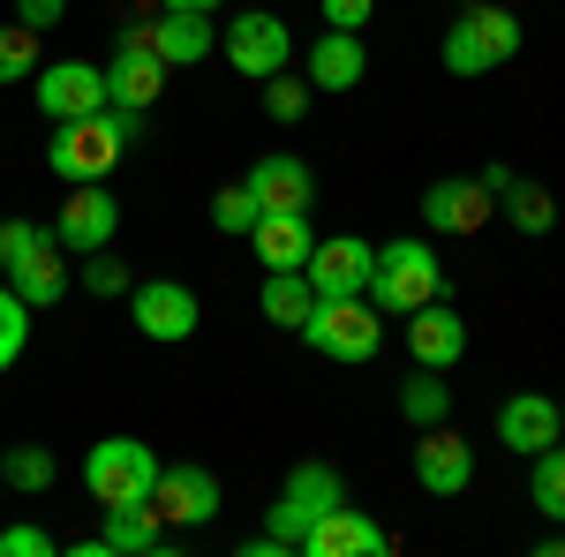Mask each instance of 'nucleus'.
Wrapping results in <instances>:
<instances>
[{
  "label": "nucleus",
  "mask_w": 565,
  "mask_h": 557,
  "mask_svg": "<svg viewBox=\"0 0 565 557\" xmlns=\"http://www.w3.org/2000/svg\"><path fill=\"white\" fill-rule=\"evenodd\" d=\"M385 550H392V535L370 513H354L348 497L332 513H317L309 535H302V557H385Z\"/></svg>",
  "instance_id": "obj_15"
},
{
  "label": "nucleus",
  "mask_w": 565,
  "mask_h": 557,
  "mask_svg": "<svg viewBox=\"0 0 565 557\" xmlns=\"http://www.w3.org/2000/svg\"><path fill=\"white\" fill-rule=\"evenodd\" d=\"M143 143V114L136 106H106V114H84V121H53V143H45V167L61 181H106L121 167V151Z\"/></svg>",
  "instance_id": "obj_1"
},
{
  "label": "nucleus",
  "mask_w": 565,
  "mask_h": 557,
  "mask_svg": "<svg viewBox=\"0 0 565 557\" xmlns=\"http://www.w3.org/2000/svg\"><path fill=\"white\" fill-rule=\"evenodd\" d=\"M39 31L31 23H0V84H23V76H39Z\"/></svg>",
  "instance_id": "obj_30"
},
{
  "label": "nucleus",
  "mask_w": 565,
  "mask_h": 557,
  "mask_svg": "<svg viewBox=\"0 0 565 557\" xmlns=\"http://www.w3.org/2000/svg\"><path fill=\"white\" fill-rule=\"evenodd\" d=\"M348 497V482H340V468H324V460H302V468L279 482V497L264 505V535L279 543V550H302V535H309V519L317 513H332Z\"/></svg>",
  "instance_id": "obj_6"
},
{
  "label": "nucleus",
  "mask_w": 565,
  "mask_h": 557,
  "mask_svg": "<svg viewBox=\"0 0 565 557\" xmlns=\"http://www.w3.org/2000/svg\"><path fill=\"white\" fill-rule=\"evenodd\" d=\"M302 340L324 354V362H370L385 346V309L370 294H332L302 317Z\"/></svg>",
  "instance_id": "obj_4"
},
{
  "label": "nucleus",
  "mask_w": 565,
  "mask_h": 557,
  "mask_svg": "<svg viewBox=\"0 0 565 557\" xmlns=\"http://www.w3.org/2000/svg\"><path fill=\"white\" fill-rule=\"evenodd\" d=\"M151 482H159V452L143 437H98L84 452V490L98 505H151Z\"/></svg>",
  "instance_id": "obj_7"
},
{
  "label": "nucleus",
  "mask_w": 565,
  "mask_h": 557,
  "mask_svg": "<svg viewBox=\"0 0 565 557\" xmlns=\"http://www.w3.org/2000/svg\"><path fill=\"white\" fill-rule=\"evenodd\" d=\"M257 309L271 317V324H279V332H302V317L317 309V287H309L302 271H264Z\"/></svg>",
  "instance_id": "obj_25"
},
{
  "label": "nucleus",
  "mask_w": 565,
  "mask_h": 557,
  "mask_svg": "<svg viewBox=\"0 0 565 557\" xmlns=\"http://www.w3.org/2000/svg\"><path fill=\"white\" fill-rule=\"evenodd\" d=\"M558 422H565V399H558Z\"/></svg>",
  "instance_id": "obj_40"
},
{
  "label": "nucleus",
  "mask_w": 565,
  "mask_h": 557,
  "mask_svg": "<svg viewBox=\"0 0 565 557\" xmlns=\"http://www.w3.org/2000/svg\"><path fill=\"white\" fill-rule=\"evenodd\" d=\"M53 234H61V249H76V257L106 249V242L121 234V204H114V189H106V181H68Z\"/></svg>",
  "instance_id": "obj_10"
},
{
  "label": "nucleus",
  "mask_w": 565,
  "mask_h": 557,
  "mask_svg": "<svg viewBox=\"0 0 565 557\" xmlns=\"http://www.w3.org/2000/svg\"><path fill=\"white\" fill-rule=\"evenodd\" d=\"M460 8H468V0H460Z\"/></svg>",
  "instance_id": "obj_41"
},
{
  "label": "nucleus",
  "mask_w": 565,
  "mask_h": 557,
  "mask_svg": "<svg viewBox=\"0 0 565 557\" xmlns=\"http://www.w3.org/2000/svg\"><path fill=\"white\" fill-rule=\"evenodd\" d=\"M218 53H226L234 76L264 84V76H279V68L295 61V31H287L271 8H242L234 23H218Z\"/></svg>",
  "instance_id": "obj_8"
},
{
  "label": "nucleus",
  "mask_w": 565,
  "mask_h": 557,
  "mask_svg": "<svg viewBox=\"0 0 565 557\" xmlns=\"http://www.w3.org/2000/svg\"><path fill=\"white\" fill-rule=\"evenodd\" d=\"M0 279L31 309H53L68 294V264H61V234L39 218H0Z\"/></svg>",
  "instance_id": "obj_2"
},
{
  "label": "nucleus",
  "mask_w": 565,
  "mask_h": 557,
  "mask_svg": "<svg viewBox=\"0 0 565 557\" xmlns=\"http://www.w3.org/2000/svg\"><path fill=\"white\" fill-rule=\"evenodd\" d=\"M84 287H90V294H106V301H114V294H129V287H136V271H129L121 257H114V242L84 257Z\"/></svg>",
  "instance_id": "obj_34"
},
{
  "label": "nucleus",
  "mask_w": 565,
  "mask_h": 557,
  "mask_svg": "<svg viewBox=\"0 0 565 557\" xmlns=\"http://www.w3.org/2000/svg\"><path fill=\"white\" fill-rule=\"evenodd\" d=\"M370 76V53H362V31H324L309 45V90H354Z\"/></svg>",
  "instance_id": "obj_23"
},
{
  "label": "nucleus",
  "mask_w": 565,
  "mask_h": 557,
  "mask_svg": "<svg viewBox=\"0 0 565 557\" xmlns=\"http://www.w3.org/2000/svg\"><path fill=\"white\" fill-rule=\"evenodd\" d=\"M53 452L45 444H15V452H0V482L8 490H23V497H39V490H53Z\"/></svg>",
  "instance_id": "obj_29"
},
{
  "label": "nucleus",
  "mask_w": 565,
  "mask_h": 557,
  "mask_svg": "<svg viewBox=\"0 0 565 557\" xmlns=\"http://www.w3.org/2000/svg\"><path fill=\"white\" fill-rule=\"evenodd\" d=\"M196 294L181 287V279H136L129 287V324L143 332V340H159V346H181L189 332H196Z\"/></svg>",
  "instance_id": "obj_11"
},
{
  "label": "nucleus",
  "mask_w": 565,
  "mask_h": 557,
  "mask_svg": "<svg viewBox=\"0 0 565 557\" xmlns=\"http://www.w3.org/2000/svg\"><path fill=\"white\" fill-rule=\"evenodd\" d=\"M249 249H257L264 271H302L309 249H317L309 212H257V226H249Z\"/></svg>",
  "instance_id": "obj_22"
},
{
  "label": "nucleus",
  "mask_w": 565,
  "mask_h": 557,
  "mask_svg": "<svg viewBox=\"0 0 565 557\" xmlns=\"http://www.w3.org/2000/svg\"><path fill=\"white\" fill-rule=\"evenodd\" d=\"M476 181H482V189H490V196H505V189H513V181H521V173H513V167H482Z\"/></svg>",
  "instance_id": "obj_38"
},
{
  "label": "nucleus",
  "mask_w": 565,
  "mask_h": 557,
  "mask_svg": "<svg viewBox=\"0 0 565 557\" xmlns=\"http://www.w3.org/2000/svg\"><path fill=\"white\" fill-rule=\"evenodd\" d=\"M249 196L264 212H317V173L302 159H287V151H264L249 167Z\"/></svg>",
  "instance_id": "obj_21"
},
{
  "label": "nucleus",
  "mask_w": 565,
  "mask_h": 557,
  "mask_svg": "<svg viewBox=\"0 0 565 557\" xmlns=\"http://www.w3.org/2000/svg\"><path fill=\"white\" fill-rule=\"evenodd\" d=\"M370 264H377V249L362 242V234H332V242H317L302 264V279L317 287V301H332V294H362L370 287Z\"/></svg>",
  "instance_id": "obj_16"
},
{
  "label": "nucleus",
  "mask_w": 565,
  "mask_h": 557,
  "mask_svg": "<svg viewBox=\"0 0 565 557\" xmlns=\"http://www.w3.org/2000/svg\"><path fill=\"white\" fill-rule=\"evenodd\" d=\"M415 482L430 490V497H468V482H476V444L468 437H452V429H415Z\"/></svg>",
  "instance_id": "obj_14"
},
{
  "label": "nucleus",
  "mask_w": 565,
  "mask_h": 557,
  "mask_svg": "<svg viewBox=\"0 0 565 557\" xmlns=\"http://www.w3.org/2000/svg\"><path fill=\"white\" fill-rule=\"evenodd\" d=\"M68 15V0H15V23H31V31H53Z\"/></svg>",
  "instance_id": "obj_37"
},
{
  "label": "nucleus",
  "mask_w": 565,
  "mask_h": 557,
  "mask_svg": "<svg viewBox=\"0 0 565 557\" xmlns=\"http://www.w3.org/2000/svg\"><path fill=\"white\" fill-rule=\"evenodd\" d=\"M309 98H317V90H309L302 76H287V68H279V76H264V114H271V121H287V129L309 114Z\"/></svg>",
  "instance_id": "obj_32"
},
{
  "label": "nucleus",
  "mask_w": 565,
  "mask_h": 557,
  "mask_svg": "<svg viewBox=\"0 0 565 557\" xmlns=\"http://www.w3.org/2000/svg\"><path fill=\"white\" fill-rule=\"evenodd\" d=\"M98 550H174V527L159 519V505H106Z\"/></svg>",
  "instance_id": "obj_24"
},
{
  "label": "nucleus",
  "mask_w": 565,
  "mask_h": 557,
  "mask_svg": "<svg viewBox=\"0 0 565 557\" xmlns=\"http://www.w3.org/2000/svg\"><path fill=\"white\" fill-rule=\"evenodd\" d=\"M167 61H159V45H151V31L143 23H129L121 39H114V61H106V98L114 106H136V114H151L159 106V90H167Z\"/></svg>",
  "instance_id": "obj_9"
},
{
  "label": "nucleus",
  "mask_w": 565,
  "mask_h": 557,
  "mask_svg": "<svg viewBox=\"0 0 565 557\" xmlns=\"http://www.w3.org/2000/svg\"><path fill=\"white\" fill-rule=\"evenodd\" d=\"M407 354H415V369H452L468 354V324H460V309L445 294L407 309Z\"/></svg>",
  "instance_id": "obj_17"
},
{
  "label": "nucleus",
  "mask_w": 565,
  "mask_h": 557,
  "mask_svg": "<svg viewBox=\"0 0 565 557\" xmlns=\"http://www.w3.org/2000/svg\"><path fill=\"white\" fill-rule=\"evenodd\" d=\"M39 114L45 121H84V114H106L114 98H106V68H90V61H53L39 68Z\"/></svg>",
  "instance_id": "obj_12"
},
{
  "label": "nucleus",
  "mask_w": 565,
  "mask_h": 557,
  "mask_svg": "<svg viewBox=\"0 0 565 557\" xmlns=\"http://www.w3.org/2000/svg\"><path fill=\"white\" fill-rule=\"evenodd\" d=\"M498 204H505V218H513V226H521L527 242H535V234H551V226H558V196H551V189H543V181H513V189H505V196H498Z\"/></svg>",
  "instance_id": "obj_28"
},
{
  "label": "nucleus",
  "mask_w": 565,
  "mask_h": 557,
  "mask_svg": "<svg viewBox=\"0 0 565 557\" xmlns=\"http://www.w3.org/2000/svg\"><path fill=\"white\" fill-rule=\"evenodd\" d=\"M399 415H407V429H437L452 415V385H437V369H415L399 385Z\"/></svg>",
  "instance_id": "obj_26"
},
{
  "label": "nucleus",
  "mask_w": 565,
  "mask_h": 557,
  "mask_svg": "<svg viewBox=\"0 0 565 557\" xmlns=\"http://www.w3.org/2000/svg\"><path fill=\"white\" fill-rule=\"evenodd\" d=\"M159 8H204V15H218V0H159Z\"/></svg>",
  "instance_id": "obj_39"
},
{
  "label": "nucleus",
  "mask_w": 565,
  "mask_h": 557,
  "mask_svg": "<svg viewBox=\"0 0 565 557\" xmlns=\"http://www.w3.org/2000/svg\"><path fill=\"white\" fill-rule=\"evenodd\" d=\"M527 497H535V513H543V519H565V437H558V444H543V452L527 460Z\"/></svg>",
  "instance_id": "obj_27"
},
{
  "label": "nucleus",
  "mask_w": 565,
  "mask_h": 557,
  "mask_svg": "<svg viewBox=\"0 0 565 557\" xmlns=\"http://www.w3.org/2000/svg\"><path fill=\"white\" fill-rule=\"evenodd\" d=\"M23 346H31V301L0 279V369H15V362H23Z\"/></svg>",
  "instance_id": "obj_31"
},
{
  "label": "nucleus",
  "mask_w": 565,
  "mask_h": 557,
  "mask_svg": "<svg viewBox=\"0 0 565 557\" xmlns=\"http://www.w3.org/2000/svg\"><path fill=\"white\" fill-rule=\"evenodd\" d=\"M565 422H558V399L551 392H513L505 407H498V444L505 452H521V460H535L543 444H558Z\"/></svg>",
  "instance_id": "obj_19"
},
{
  "label": "nucleus",
  "mask_w": 565,
  "mask_h": 557,
  "mask_svg": "<svg viewBox=\"0 0 565 557\" xmlns=\"http://www.w3.org/2000/svg\"><path fill=\"white\" fill-rule=\"evenodd\" d=\"M324 8V31H362L377 15V0H317Z\"/></svg>",
  "instance_id": "obj_36"
},
{
  "label": "nucleus",
  "mask_w": 565,
  "mask_h": 557,
  "mask_svg": "<svg viewBox=\"0 0 565 557\" xmlns=\"http://www.w3.org/2000/svg\"><path fill=\"white\" fill-rule=\"evenodd\" d=\"M61 543L45 535V527H31V519H15V527H0V557H53Z\"/></svg>",
  "instance_id": "obj_35"
},
{
  "label": "nucleus",
  "mask_w": 565,
  "mask_h": 557,
  "mask_svg": "<svg viewBox=\"0 0 565 557\" xmlns=\"http://www.w3.org/2000/svg\"><path fill=\"white\" fill-rule=\"evenodd\" d=\"M143 31L167 68H196L218 53V15H204V8H159V23H143Z\"/></svg>",
  "instance_id": "obj_20"
},
{
  "label": "nucleus",
  "mask_w": 565,
  "mask_h": 557,
  "mask_svg": "<svg viewBox=\"0 0 565 557\" xmlns=\"http://www.w3.org/2000/svg\"><path fill=\"white\" fill-rule=\"evenodd\" d=\"M445 68L452 76H490V68H505L513 53H521V15L513 8H490V0H468L452 23H445Z\"/></svg>",
  "instance_id": "obj_3"
},
{
  "label": "nucleus",
  "mask_w": 565,
  "mask_h": 557,
  "mask_svg": "<svg viewBox=\"0 0 565 557\" xmlns=\"http://www.w3.org/2000/svg\"><path fill=\"white\" fill-rule=\"evenodd\" d=\"M257 196H249V181H234V189H218L212 196V226L218 234H249V226H257Z\"/></svg>",
  "instance_id": "obj_33"
},
{
  "label": "nucleus",
  "mask_w": 565,
  "mask_h": 557,
  "mask_svg": "<svg viewBox=\"0 0 565 557\" xmlns=\"http://www.w3.org/2000/svg\"><path fill=\"white\" fill-rule=\"evenodd\" d=\"M362 294L377 301L385 317H407V309H423V301L445 294V264L430 257V242H385L377 264H370V287Z\"/></svg>",
  "instance_id": "obj_5"
},
{
  "label": "nucleus",
  "mask_w": 565,
  "mask_h": 557,
  "mask_svg": "<svg viewBox=\"0 0 565 557\" xmlns=\"http://www.w3.org/2000/svg\"><path fill=\"white\" fill-rule=\"evenodd\" d=\"M490 212H498V196H490L482 181H460V173L423 189V226H430V234H482Z\"/></svg>",
  "instance_id": "obj_18"
},
{
  "label": "nucleus",
  "mask_w": 565,
  "mask_h": 557,
  "mask_svg": "<svg viewBox=\"0 0 565 557\" xmlns=\"http://www.w3.org/2000/svg\"><path fill=\"white\" fill-rule=\"evenodd\" d=\"M0 490H8V482H0Z\"/></svg>",
  "instance_id": "obj_42"
},
{
  "label": "nucleus",
  "mask_w": 565,
  "mask_h": 557,
  "mask_svg": "<svg viewBox=\"0 0 565 557\" xmlns=\"http://www.w3.org/2000/svg\"><path fill=\"white\" fill-rule=\"evenodd\" d=\"M151 505H159V519H167V527H212L218 519V474L212 468H189V460H181V468H159V482H151Z\"/></svg>",
  "instance_id": "obj_13"
}]
</instances>
